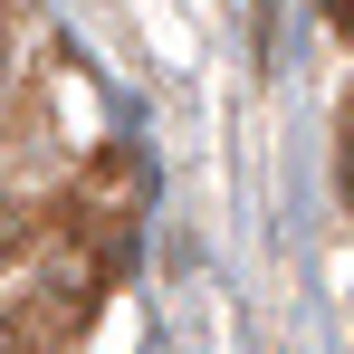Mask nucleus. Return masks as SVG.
<instances>
[{"label":"nucleus","mask_w":354,"mask_h":354,"mask_svg":"<svg viewBox=\"0 0 354 354\" xmlns=\"http://www.w3.org/2000/svg\"><path fill=\"white\" fill-rule=\"evenodd\" d=\"M326 19H335V29H345V39H354V0H326Z\"/></svg>","instance_id":"1"},{"label":"nucleus","mask_w":354,"mask_h":354,"mask_svg":"<svg viewBox=\"0 0 354 354\" xmlns=\"http://www.w3.org/2000/svg\"><path fill=\"white\" fill-rule=\"evenodd\" d=\"M0 354H19V326H10V316H0Z\"/></svg>","instance_id":"2"},{"label":"nucleus","mask_w":354,"mask_h":354,"mask_svg":"<svg viewBox=\"0 0 354 354\" xmlns=\"http://www.w3.org/2000/svg\"><path fill=\"white\" fill-rule=\"evenodd\" d=\"M345 192H354V144H345Z\"/></svg>","instance_id":"3"}]
</instances>
